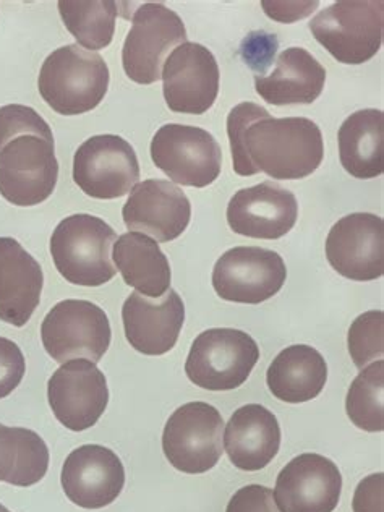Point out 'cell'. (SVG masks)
Masks as SVG:
<instances>
[{
  "label": "cell",
  "instance_id": "6da1fadb",
  "mask_svg": "<svg viewBox=\"0 0 384 512\" xmlns=\"http://www.w3.org/2000/svg\"><path fill=\"white\" fill-rule=\"evenodd\" d=\"M235 174L265 172L276 180H299L321 166L325 143L318 125L307 117L274 119L255 103L235 106L227 116Z\"/></svg>",
  "mask_w": 384,
  "mask_h": 512
},
{
  "label": "cell",
  "instance_id": "7a4b0ae2",
  "mask_svg": "<svg viewBox=\"0 0 384 512\" xmlns=\"http://www.w3.org/2000/svg\"><path fill=\"white\" fill-rule=\"evenodd\" d=\"M51 127L33 107H0V195L15 206L51 197L59 163Z\"/></svg>",
  "mask_w": 384,
  "mask_h": 512
},
{
  "label": "cell",
  "instance_id": "3957f363",
  "mask_svg": "<svg viewBox=\"0 0 384 512\" xmlns=\"http://www.w3.org/2000/svg\"><path fill=\"white\" fill-rule=\"evenodd\" d=\"M109 80V67L98 52L70 44L44 60L38 88L52 111L60 116H78L103 103Z\"/></svg>",
  "mask_w": 384,
  "mask_h": 512
},
{
  "label": "cell",
  "instance_id": "277c9868",
  "mask_svg": "<svg viewBox=\"0 0 384 512\" xmlns=\"http://www.w3.org/2000/svg\"><path fill=\"white\" fill-rule=\"evenodd\" d=\"M117 234L103 219L73 214L59 222L51 237V255L65 281L83 287H99L117 274L112 248Z\"/></svg>",
  "mask_w": 384,
  "mask_h": 512
},
{
  "label": "cell",
  "instance_id": "5b68a950",
  "mask_svg": "<svg viewBox=\"0 0 384 512\" xmlns=\"http://www.w3.org/2000/svg\"><path fill=\"white\" fill-rule=\"evenodd\" d=\"M308 26L338 62L365 64L383 43L384 4L381 0H341L321 10Z\"/></svg>",
  "mask_w": 384,
  "mask_h": 512
},
{
  "label": "cell",
  "instance_id": "8992f818",
  "mask_svg": "<svg viewBox=\"0 0 384 512\" xmlns=\"http://www.w3.org/2000/svg\"><path fill=\"white\" fill-rule=\"evenodd\" d=\"M260 349L250 334L231 328L208 329L192 344L185 373L206 391H232L248 380Z\"/></svg>",
  "mask_w": 384,
  "mask_h": 512
},
{
  "label": "cell",
  "instance_id": "52a82bcc",
  "mask_svg": "<svg viewBox=\"0 0 384 512\" xmlns=\"http://www.w3.org/2000/svg\"><path fill=\"white\" fill-rule=\"evenodd\" d=\"M41 339L56 362L85 359L98 363L111 346V323L96 303L64 300L44 318Z\"/></svg>",
  "mask_w": 384,
  "mask_h": 512
},
{
  "label": "cell",
  "instance_id": "ba28073f",
  "mask_svg": "<svg viewBox=\"0 0 384 512\" xmlns=\"http://www.w3.org/2000/svg\"><path fill=\"white\" fill-rule=\"evenodd\" d=\"M224 420L206 402H188L175 410L163 433V451L174 469L205 474L224 453Z\"/></svg>",
  "mask_w": 384,
  "mask_h": 512
},
{
  "label": "cell",
  "instance_id": "9c48e42d",
  "mask_svg": "<svg viewBox=\"0 0 384 512\" xmlns=\"http://www.w3.org/2000/svg\"><path fill=\"white\" fill-rule=\"evenodd\" d=\"M184 43L187 30L174 10L158 2L141 5L122 49L125 75L138 85H153L161 80L169 52Z\"/></svg>",
  "mask_w": 384,
  "mask_h": 512
},
{
  "label": "cell",
  "instance_id": "30bf717a",
  "mask_svg": "<svg viewBox=\"0 0 384 512\" xmlns=\"http://www.w3.org/2000/svg\"><path fill=\"white\" fill-rule=\"evenodd\" d=\"M151 158L175 184L205 188L221 175L222 151L200 127L167 124L151 140Z\"/></svg>",
  "mask_w": 384,
  "mask_h": 512
},
{
  "label": "cell",
  "instance_id": "8fae6325",
  "mask_svg": "<svg viewBox=\"0 0 384 512\" xmlns=\"http://www.w3.org/2000/svg\"><path fill=\"white\" fill-rule=\"evenodd\" d=\"M73 180L91 198L125 197L140 180L137 153L117 135L91 137L75 153Z\"/></svg>",
  "mask_w": 384,
  "mask_h": 512
},
{
  "label": "cell",
  "instance_id": "7c38bea8",
  "mask_svg": "<svg viewBox=\"0 0 384 512\" xmlns=\"http://www.w3.org/2000/svg\"><path fill=\"white\" fill-rule=\"evenodd\" d=\"M287 279L279 253L260 247H235L216 261L213 287L222 300L258 305L273 299Z\"/></svg>",
  "mask_w": 384,
  "mask_h": 512
},
{
  "label": "cell",
  "instance_id": "4fadbf2b",
  "mask_svg": "<svg viewBox=\"0 0 384 512\" xmlns=\"http://www.w3.org/2000/svg\"><path fill=\"white\" fill-rule=\"evenodd\" d=\"M166 104L177 114L201 116L210 111L219 93V65L213 52L198 43L175 47L163 65Z\"/></svg>",
  "mask_w": 384,
  "mask_h": 512
},
{
  "label": "cell",
  "instance_id": "5bb4252c",
  "mask_svg": "<svg viewBox=\"0 0 384 512\" xmlns=\"http://www.w3.org/2000/svg\"><path fill=\"white\" fill-rule=\"evenodd\" d=\"M49 406L65 428L85 431L103 417L109 404L104 373L90 360L62 363L47 383Z\"/></svg>",
  "mask_w": 384,
  "mask_h": 512
},
{
  "label": "cell",
  "instance_id": "9a60e30c",
  "mask_svg": "<svg viewBox=\"0 0 384 512\" xmlns=\"http://www.w3.org/2000/svg\"><path fill=\"white\" fill-rule=\"evenodd\" d=\"M329 265L352 281H375L384 274V222L372 213L339 219L326 239Z\"/></svg>",
  "mask_w": 384,
  "mask_h": 512
},
{
  "label": "cell",
  "instance_id": "2e32d148",
  "mask_svg": "<svg viewBox=\"0 0 384 512\" xmlns=\"http://www.w3.org/2000/svg\"><path fill=\"white\" fill-rule=\"evenodd\" d=\"M122 216L130 231L167 244L184 234L192 218V205L179 185L150 179L133 187Z\"/></svg>",
  "mask_w": 384,
  "mask_h": 512
},
{
  "label": "cell",
  "instance_id": "e0dca14e",
  "mask_svg": "<svg viewBox=\"0 0 384 512\" xmlns=\"http://www.w3.org/2000/svg\"><path fill=\"white\" fill-rule=\"evenodd\" d=\"M338 466L320 454H300L276 480L273 495L281 512H333L341 500Z\"/></svg>",
  "mask_w": 384,
  "mask_h": 512
},
{
  "label": "cell",
  "instance_id": "ac0fdd59",
  "mask_svg": "<svg viewBox=\"0 0 384 512\" xmlns=\"http://www.w3.org/2000/svg\"><path fill=\"white\" fill-rule=\"evenodd\" d=\"M124 485V464L114 451L99 444L75 449L62 467L65 496L80 508H106L119 498Z\"/></svg>",
  "mask_w": 384,
  "mask_h": 512
},
{
  "label": "cell",
  "instance_id": "d6986e66",
  "mask_svg": "<svg viewBox=\"0 0 384 512\" xmlns=\"http://www.w3.org/2000/svg\"><path fill=\"white\" fill-rule=\"evenodd\" d=\"M299 203L294 193L273 182L235 193L227 206V222L235 234L278 240L294 229Z\"/></svg>",
  "mask_w": 384,
  "mask_h": 512
},
{
  "label": "cell",
  "instance_id": "ffe728a7",
  "mask_svg": "<svg viewBox=\"0 0 384 512\" xmlns=\"http://www.w3.org/2000/svg\"><path fill=\"white\" fill-rule=\"evenodd\" d=\"M125 338L143 355H164L177 344L185 323L184 300L169 291L158 300L133 292L122 307Z\"/></svg>",
  "mask_w": 384,
  "mask_h": 512
},
{
  "label": "cell",
  "instance_id": "44dd1931",
  "mask_svg": "<svg viewBox=\"0 0 384 512\" xmlns=\"http://www.w3.org/2000/svg\"><path fill=\"white\" fill-rule=\"evenodd\" d=\"M44 274L18 240L0 237V320L23 328L41 302Z\"/></svg>",
  "mask_w": 384,
  "mask_h": 512
},
{
  "label": "cell",
  "instance_id": "7402d4cb",
  "mask_svg": "<svg viewBox=\"0 0 384 512\" xmlns=\"http://www.w3.org/2000/svg\"><path fill=\"white\" fill-rule=\"evenodd\" d=\"M224 446L237 469H265L281 448V427L276 415L260 404L240 407L224 428Z\"/></svg>",
  "mask_w": 384,
  "mask_h": 512
},
{
  "label": "cell",
  "instance_id": "603a6c76",
  "mask_svg": "<svg viewBox=\"0 0 384 512\" xmlns=\"http://www.w3.org/2000/svg\"><path fill=\"white\" fill-rule=\"evenodd\" d=\"M325 83V67L302 47H289L269 77H255V90L268 104L294 106L315 103Z\"/></svg>",
  "mask_w": 384,
  "mask_h": 512
},
{
  "label": "cell",
  "instance_id": "cb8c5ba5",
  "mask_svg": "<svg viewBox=\"0 0 384 512\" xmlns=\"http://www.w3.org/2000/svg\"><path fill=\"white\" fill-rule=\"evenodd\" d=\"M114 266L138 294L161 299L171 289V265L158 242L140 232L120 235L112 248Z\"/></svg>",
  "mask_w": 384,
  "mask_h": 512
},
{
  "label": "cell",
  "instance_id": "d4e9b609",
  "mask_svg": "<svg viewBox=\"0 0 384 512\" xmlns=\"http://www.w3.org/2000/svg\"><path fill=\"white\" fill-rule=\"evenodd\" d=\"M328 380L325 357L310 346L287 347L269 365L266 383L274 397L287 404H302L320 396Z\"/></svg>",
  "mask_w": 384,
  "mask_h": 512
},
{
  "label": "cell",
  "instance_id": "484cf974",
  "mask_svg": "<svg viewBox=\"0 0 384 512\" xmlns=\"http://www.w3.org/2000/svg\"><path fill=\"white\" fill-rule=\"evenodd\" d=\"M339 158L355 179H375L384 171V112L363 109L344 120L339 128Z\"/></svg>",
  "mask_w": 384,
  "mask_h": 512
},
{
  "label": "cell",
  "instance_id": "4316f807",
  "mask_svg": "<svg viewBox=\"0 0 384 512\" xmlns=\"http://www.w3.org/2000/svg\"><path fill=\"white\" fill-rule=\"evenodd\" d=\"M49 469V449L36 431L0 425V482L33 487Z\"/></svg>",
  "mask_w": 384,
  "mask_h": 512
},
{
  "label": "cell",
  "instance_id": "83f0119b",
  "mask_svg": "<svg viewBox=\"0 0 384 512\" xmlns=\"http://www.w3.org/2000/svg\"><path fill=\"white\" fill-rule=\"evenodd\" d=\"M60 17L86 51L109 46L116 31L119 7L114 0H60Z\"/></svg>",
  "mask_w": 384,
  "mask_h": 512
},
{
  "label": "cell",
  "instance_id": "f1b7e54d",
  "mask_svg": "<svg viewBox=\"0 0 384 512\" xmlns=\"http://www.w3.org/2000/svg\"><path fill=\"white\" fill-rule=\"evenodd\" d=\"M350 422L360 430L381 433L384 430V362L376 360L363 368L350 384L346 401Z\"/></svg>",
  "mask_w": 384,
  "mask_h": 512
},
{
  "label": "cell",
  "instance_id": "f546056e",
  "mask_svg": "<svg viewBox=\"0 0 384 512\" xmlns=\"http://www.w3.org/2000/svg\"><path fill=\"white\" fill-rule=\"evenodd\" d=\"M349 352L355 367H368L384 355V313L381 310L363 313L349 329Z\"/></svg>",
  "mask_w": 384,
  "mask_h": 512
},
{
  "label": "cell",
  "instance_id": "4dcf8cb0",
  "mask_svg": "<svg viewBox=\"0 0 384 512\" xmlns=\"http://www.w3.org/2000/svg\"><path fill=\"white\" fill-rule=\"evenodd\" d=\"M278 47L276 36L268 35L265 31H253L240 46V54L245 64L256 73V77H261L273 64Z\"/></svg>",
  "mask_w": 384,
  "mask_h": 512
},
{
  "label": "cell",
  "instance_id": "1f68e13d",
  "mask_svg": "<svg viewBox=\"0 0 384 512\" xmlns=\"http://www.w3.org/2000/svg\"><path fill=\"white\" fill-rule=\"evenodd\" d=\"M25 357L10 339L0 338V399L10 396L25 376Z\"/></svg>",
  "mask_w": 384,
  "mask_h": 512
},
{
  "label": "cell",
  "instance_id": "d6a6232c",
  "mask_svg": "<svg viewBox=\"0 0 384 512\" xmlns=\"http://www.w3.org/2000/svg\"><path fill=\"white\" fill-rule=\"evenodd\" d=\"M226 512H281L274 501L273 490L263 485L240 488L227 504Z\"/></svg>",
  "mask_w": 384,
  "mask_h": 512
},
{
  "label": "cell",
  "instance_id": "836d02e7",
  "mask_svg": "<svg viewBox=\"0 0 384 512\" xmlns=\"http://www.w3.org/2000/svg\"><path fill=\"white\" fill-rule=\"evenodd\" d=\"M384 475L373 474L363 478L355 490L352 508L354 512H383Z\"/></svg>",
  "mask_w": 384,
  "mask_h": 512
},
{
  "label": "cell",
  "instance_id": "e575fe53",
  "mask_svg": "<svg viewBox=\"0 0 384 512\" xmlns=\"http://www.w3.org/2000/svg\"><path fill=\"white\" fill-rule=\"evenodd\" d=\"M261 5H263L266 15L276 20V22L295 23L315 12L318 2H271V0H263Z\"/></svg>",
  "mask_w": 384,
  "mask_h": 512
},
{
  "label": "cell",
  "instance_id": "d590c367",
  "mask_svg": "<svg viewBox=\"0 0 384 512\" xmlns=\"http://www.w3.org/2000/svg\"><path fill=\"white\" fill-rule=\"evenodd\" d=\"M0 512H10L9 509L5 508L4 504H0Z\"/></svg>",
  "mask_w": 384,
  "mask_h": 512
}]
</instances>
